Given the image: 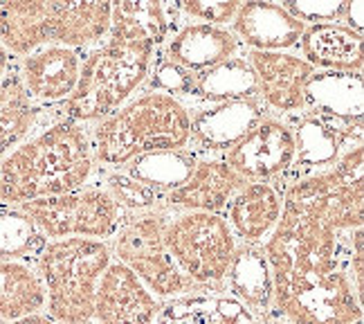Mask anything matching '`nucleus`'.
Here are the masks:
<instances>
[{
    "label": "nucleus",
    "mask_w": 364,
    "mask_h": 324,
    "mask_svg": "<svg viewBox=\"0 0 364 324\" xmlns=\"http://www.w3.org/2000/svg\"><path fill=\"white\" fill-rule=\"evenodd\" d=\"M364 149L328 172L282 187L284 209L263 244L274 311L292 324H358L362 304L348 279L353 230L364 225Z\"/></svg>",
    "instance_id": "nucleus-1"
},
{
    "label": "nucleus",
    "mask_w": 364,
    "mask_h": 324,
    "mask_svg": "<svg viewBox=\"0 0 364 324\" xmlns=\"http://www.w3.org/2000/svg\"><path fill=\"white\" fill-rule=\"evenodd\" d=\"M169 36L164 3H113L100 46L83 52L81 75L61 115L95 124L144 88L153 61Z\"/></svg>",
    "instance_id": "nucleus-2"
},
{
    "label": "nucleus",
    "mask_w": 364,
    "mask_h": 324,
    "mask_svg": "<svg viewBox=\"0 0 364 324\" xmlns=\"http://www.w3.org/2000/svg\"><path fill=\"white\" fill-rule=\"evenodd\" d=\"M90 124L61 115L41 126L0 160V205L52 199L86 187L95 178Z\"/></svg>",
    "instance_id": "nucleus-3"
},
{
    "label": "nucleus",
    "mask_w": 364,
    "mask_h": 324,
    "mask_svg": "<svg viewBox=\"0 0 364 324\" xmlns=\"http://www.w3.org/2000/svg\"><path fill=\"white\" fill-rule=\"evenodd\" d=\"M97 167L122 172L137 156L189 147V110L176 97L139 90L104 120L90 124Z\"/></svg>",
    "instance_id": "nucleus-4"
},
{
    "label": "nucleus",
    "mask_w": 364,
    "mask_h": 324,
    "mask_svg": "<svg viewBox=\"0 0 364 324\" xmlns=\"http://www.w3.org/2000/svg\"><path fill=\"white\" fill-rule=\"evenodd\" d=\"M113 3H0V43L14 59L46 46L88 52L110 27Z\"/></svg>",
    "instance_id": "nucleus-5"
},
{
    "label": "nucleus",
    "mask_w": 364,
    "mask_h": 324,
    "mask_svg": "<svg viewBox=\"0 0 364 324\" xmlns=\"http://www.w3.org/2000/svg\"><path fill=\"white\" fill-rule=\"evenodd\" d=\"M110 246L97 239L46 241L34 259L46 288V315L57 324H88L95 313L97 286L108 263Z\"/></svg>",
    "instance_id": "nucleus-6"
},
{
    "label": "nucleus",
    "mask_w": 364,
    "mask_h": 324,
    "mask_svg": "<svg viewBox=\"0 0 364 324\" xmlns=\"http://www.w3.org/2000/svg\"><path fill=\"white\" fill-rule=\"evenodd\" d=\"M169 219L171 212H166L164 207L142 214H126L119 230L108 241L113 259L124 263L160 302L198 291L178 271L166 252L164 228Z\"/></svg>",
    "instance_id": "nucleus-7"
},
{
    "label": "nucleus",
    "mask_w": 364,
    "mask_h": 324,
    "mask_svg": "<svg viewBox=\"0 0 364 324\" xmlns=\"http://www.w3.org/2000/svg\"><path fill=\"white\" fill-rule=\"evenodd\" d=\"M164 246L178 271L198 291H223L236 239L223 214L178 212L164 228Z\"/></svg>",
    "instance_id": "nucleus-8"
},
{
    "label": "nucleus",
    "mask_w": 364,
    "mask_h": 324,
    "mask_svg": "<svg viewBox=\"0 0 364 324\" xmlns=\"http://www.w3.org/2000/svg\"><path fill=\"white\" fill-rule=\"evenodd\" d=\"M18 209L32 221L46 241L77 236L108 244L126 219V212H122V207L100 182H90L63 196L23 203Z\"/></svg>",
    "instance_id": "nucleus-9"
},
{
    "label": "nucleus",
    "mask_w": 364,
    "mask_h": 324,
    "mask_svg": "<svg viewBox=\"0 0 364 324\" xmlns=\"http://www.w3.org/2000/svg\"><path fill=\"white\" fill-rule=\"evenodd\" d=\"M286 122L295 140V162L284 185L328 172L346 153L362 147V120H333L301 110Z\"/></svg>",
    "instance_id": "nucleus-10"
},
{
    "label": "nucleus",
    "mask_w": 364,
    "mask_h": 324,
    "mask_svg": "<svg viewBox=\"0 0 364 324\" xmlns=\"http://www.w3.org/2000/svg\"><path fill=\"white\" fill-rule=\"evenodd\" d=\"M225 160L245 182H268L282 189L295 162V140L286 120L265 115L241 142H236Z\"/></svg>",
    "instance_id": "nucleus-11"
},
{
    "label": "nucleus",
    "mask_w": 364,
    "mask_h": 324,
    "mask_svg": "<svg viewBox=\"0 0 364 324\" xmlns=\"http://www.w3.org/2000/svg\"><path fill=\"white\" fill-rule=\"evenodd\" d=\"M255 73L259 102L274 117L288 120L304 110V86L315 70L295 52L245 50Z\"/></svg>",
    "instance_id": "nucleus-12"
},
{
    "label": "nucleus",
    "mask_w": 364,
    "mask_h": 324,
    "mask_svg": "<svg viewBox=\"0 0 364 324\" xmlns=\"http://www.w3.org/2000/svg\"><path fill=\"white\" fill-rule=\"evenodd\" d=\"M189 110V147L200 156H223L236 142L270 115L259 100L255 102H218L191 104Z\"/></svg>",
    "instance_id": "nucleus-13"
},
{
    "label": "nucleus",
    "mask_w": 364,
    "mask_h": 324,
    "mask_svg": "<svg viewBox=\"0 0 364 324\" xmlns=\"http://www.w3.org/2000/svg\"><path fill=\"white\" fill-rule=\"evenodd\" d=\"M83 52L46 46L16 59L25 93L41 108H59L77 90Z\"/></svg>",
    "instance_id": "nucleus-14"
},
{
    "label": "nucleus",
    "mask_w": 364,
    "mask_h": 324,
    "mask_svg": "<svg viewBox=\"0 0 364 324\" xmlns=\"http://www.w3.org/2000/svg\"><path fill=\"white\" fill-rule=\"evenodd\" d=\"M162 302L124 263L110 261L95 295V324H156Z\"/></svg>",
    "instance_id": "nucleus-15"
},
{
    "label": "nucleus",
    "mask_w": 364,
    "mask_h": 324,
    "mask_svg": "<svg viewBox=\"0 0 364 324\" xmlns=\"http://www.w3.org/2000/svg\"><path fill=\"white\" fill-rule=\"evenodd\" d=\"M245 185V180L223 160V156H200L191 176L180 189L166 194L162 207L166 212H209L223 214L234 194Z\"/></svg>",
    "instance_id": "nucleus-16"
},
{
    "label": "nucleus",
    "mask_w": 364,
    "mask_h": 324,
    "mask_svg": "<svg viewBox=\"0 0 364 324\" xmlns=\"http://www.w3.org/2000/svg\"><path fill=\"white\" fill-rule=\"evenodd\" d=\"M245 50L230 32V27L205 23H178L166 36L162 54L191 75L205 73Z\"/></svg>",
    "instance_id": "nucleus-17"
},
{
    "label": "nucleus",
    "mask_w": 364,
    "mask_h": 324,
    "mask_svg": "<svg viewBox=\"0 0 364 324\" xmlns=\"http://www.w3.org/2000/svg\"><path fill=\"white\" fill-rule=\"evenodd\" d=\"M306 27L282 3H243L230 23V32L243 50L290 52L299 46Z\"/></svg>",
    "instance_id": "nucleus-18"
},
{
    "label": "nucleus",
    "mask_w": 364,
    "mask_h": 324,
    "mask_svg": "<svg viewBox=\"0 0 364 324\" xmlns=\"http://www.w3.org/2000/svg\"><path fill=\"white\" fill-rule=\"evenodd\" d=\"M282 189L268 182H245L228 203L225 216L236 244L263 246L282 219Z\"/></svg>",
    "instance_id": "nucleus-19"
},
{
    "label": "nucleus",
    "mask_w": 364,
    "mask_h": 324,
    "mask_svg": "<svg viewBox=\"0 0 364 324\" xmlns=\"http://www.w3.org/2000/svg\"><path fill=\"white\" fill-rule=\"evenodd\" d=\"M223 291L245 306L259 324L274 315V284L263 246L236 244Z\"/></svg>",
    "instance_id": "nucleus-20"
},
{
    "label": "nucleus",
    "mask_w": 364,
    "mask_h": 324,
    "mask_svg": "<svg viewBox=\"0 0 364 324\" xmlns=\"http://www.w3.org/2000/svg\"><path fill=\"white\" fill-rule=\"evenodd\" d=\"M301 59L313 70H340V73H362L364 41L342 23L306 27L299 46Z\"/></svg>",
    "instance_id": "nucleus-21"
},
{
    "label": "nucleus",
    "mask_w": 364,
    "mask_h": 324,
    "mask_svg": "<svg viewBox=\"0 0 364 324\" xmlns=\"http://www.w3.org/2000/svg\"><path fill=\"white\" fill-rule=\"evenodd\" d=\"M59 115V108H41L25 93L16 61L0 81V160L34 131Z\"/></svg>",
    "instance_id": "nucleus-22"
},
{
    "label": "nucleus",
    "mask_w": 364,
    "mask_h": 324,
    "mask_svg": "<svg viewBox=\"0 0 364 324\" xmlns=\"http://www.w3.org/2000/svg\"><path fill=\"white\" fill-rule=\"evenodd\" d=\"M304 110L333 120H362V110H364L362 73L315 70L304 86Z\"/></svg>",
    "instance_id": "nucleus-23"
},
{
    "label": "nucleus",
    "mask_w": 364,
    "mask_h": 324,
    "mask_svg": "<svg viewBox=\"0 0 364 324\" xmlns=\"http://www.w3.org/2000/svg\"><path fill=\"white\" fill-rule=\"evenodd\" d=\"M156 324H259L225 291H193L162 302Z\"/></svg>",
    "instance_id": "nucleus-24"
},
{
    "label": "nucleus",
    "mask_w": 364,
    "mask_h": 324,
    "mask_svg": "<svg viewBox=\"0 0 364 324\" xmlns=\"http://www.w3.org/2000/svg\"><path fill=\"white\" fill-rule=\"evenodd\" d=\"M259 100L257 79L243 54L223 61L205 73L193 75L191 104H218V102H255Z\"/></svg>",
    "instance_id": "nucleus-25"
},
{
    "label": "nucleus",
    "mask_w": 364,
    "mask_h": 324,
    "mask_svg": "<svg viewBox=\"0 0 364 324\" xmlns=\"http://www.w3.org/2000/svg\"><path fill=\"white\" fill-rule=\"evenodd\" d=\"M46 311V288L34 261H0V322Z\"/></svg>",
    "instance_id": "nucleus-26"
},
{
    "label": "nucleus",
    "mask_w": 364,
    "mask_h": 324,
    "mask_svg": "<svg viewBox=\"0 0 364 324\" xmlns=\"http://www.w3.org/2000/svg\"><path fill=\"white\" fill-rule=\"evenodd\" d=\"M198 160L200 153L191 147L153 151V153H144V156H137L122 172L164 199L166 194H171L185 185Z\"/></svg>",
    "instance_id": "nucleus-27"
},
{
    "label": "nucleus",
    "mask_w": 364,
    "mask_h": 324,
    "mask_svg": "<svg viewBox=\"0 0 364 324\" xmlns=\"http://www.w3.org/2000/svg\"><path fill=\"white\" fill-rule=\"evenodd\" d=\"M46 239L18 207L0 205V261H34Z\"/></svg>",
    "instance_id": "nucleus-28"
},
{
    "label": "nucleus",
    "mask_w": 364,
    "mask_h": 324,
    "mask_svg": "<svg viewBox=\"0 0 364 324\" xmlns=\"http://www.w3.org/2000/svg\"><path fill=\"white\" fill-rule=\"evenodd\" d=\"M100 185L126 214H142L162 207V196L144 187L142 182L133 180L131 176H126L124 172H104V182H100Z\"/></svg>",
    "instance_id": "nucleus-29"
},
{
    "label": "nucleus",
    "mask_w": 364,
    "mask_h": 324,
    "mask_svg": "<svg viewBox=\"0 0 364 324\" xmlns=\"http://www.w3.org/2000/svg\"><path fill=\"white\" fill-rule=\"evenodd\" d=\"M142 90L164 93L169 97H176L182 104H187L193 93V75L187 73V70H182L180 66H176L173 61H169L160 50Z\"/></svg>",
    "instance_id": "nucleus-30"
},
{
    "label": "nucleus",
    "mask_w": 364,
    "mask_h": 324,
    "mask_svg": "<svg viewBox=\"0 0 364 324\" xmlns=\"http://www.w3.org/2000/svg\"><path fill=\"white\" fill-rule=\"evenodd\" d=\"M241 5L243 3L239 0H185V3H176L182 19H193L196 23L216 27H228Z\"/></svg>",
    "instance_id": "nucleus-31"
},
{
    "label": "nucleus",
    "mask_w": 364,
    "mask_h": 324,
    "mask_svg": "<svg viewBox=\"0 0 364 324\" xmlns=\"http://www.w3.org/2000/svg\"><path fill=\"white\" fill-rule=\"evenodd\" d=\"M282 7L304 27H311L342 23L346 3H340V0H288V3H282Z\"/></svg>",
    "instance_id": "nucleus-32"
},
{
    "label": "nucleus",
    "mask_w": 364,
    "mask_h": 324,
    "mask_svg": "<svg viewBox=\"0 0 364 324\" xmlns=\"http://www.w3.org/2000/svg\"><path fill=\"white\" fill-rule=\"evenodd\" d=\"M342 25H346L348 30H353L355 34H362L364 27V5L362 3H346Z\"/></svg>",
    "instance_id": "nucleus-33"
},
{
    "label": "nucleus",
    "mask_w": 364,
    "mask_h": 324,
    "mask_svg": "<svg viewBox=\"0 0 364 324\" xmlns=\"http://www.w3.org/2000/svg\"><path fill=\"white\" fill-rule=\"evenodd\" d=\"M14 61H16V59H14V56H9V52L3 48V43H0V81H3L5 75L11 70Z\"/></svg>",
    "instance_id": "nucleus-34"
},
{
    "label": "nucleus",
    "mask_w": 364,
    "mask_h": 324,
    "mask_svg": "<svg viewBox=\"0 0 364 324\" xmlns=\"http://www.w3.org/2000/svg\"><path fill=\"white\" fill-rule=\"evenodd\" d=\"M9 324H57V322L50 320L46 313H36V315H27V318H23V320L9 322Z\"/></svg>",
    "instance_id": "nucleus-35"
},
{
    "label": "nucleus",
    "mask_w": 364,
    "mask_h": 324,
    "mask_svg": "<svg viewBox=\"0 0 364 324\" xmlns=\"http://www.w3.org/2000/svg\"><path fill=\"white\" fill-rule=\"evenodd\" d=\"M265 324H292V322H288L286 318H282V315H279V313L274 311V315H272L268 322H265Z\"/></svg>",
    "instance_id": "nucleus-36"
},
{
    "label": "nucleus",
    "mask_w": 364,
    "mask_h": 324,
    "mask_svg": "<svg viewBox=\"0 0 364 324\" xmlns=\"http://www.w3.org/2000/svg\"><path fill=\"white\" fill-rule=\"evenodd\" d=\"M88 324H95V322H88Z\"/></svg>",
    "instance_id": "nucleus-37"
},
{
    "label": "nucleus",
    "mask_w": 364,
    "mask_h": 324,
    "mask_svg": "<svg viewBox=\"0 0 364 324\" xmlns=\"http://www.w3.org/2000/svg\"><path fill=\"white\" fill-rule=\"evenodd\" d=\"M358 324H362V322H358Z\"/></svg>",
    "instance_id": "nucleus-38"
}]
</instances>
